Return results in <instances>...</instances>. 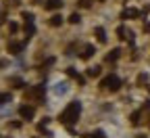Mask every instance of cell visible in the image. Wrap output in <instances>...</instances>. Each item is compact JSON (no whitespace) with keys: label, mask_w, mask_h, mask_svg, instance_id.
<instances>
[{"label":"cell","mask_w":150,"mask_h":138,"mask_svg":"<svg viewBox=\"0 0 150 138\" xmlns=\"http://www.w3.org/2000/svg\"><path fill=\"white\" fill-rule=\"evenodd\" d=\"M79 111H81V105L79 103H69V107L63 111L61 115V122L65 126H71L73 122H77V117H79Z\"/></svg>","instance_id":"obj_1"},{"label":"cell","mask_w":150,"mask_h":138,"mask_svg":"<svg viewBox=\"0 0 150 138\" xmlns=\"http://www.w3.org/2000/svg\"><path fill=\"white\" fill-rule=\"evenodd\" d=\"M102 86H104V88H108V90H112V92H115V90H119V86H121V80H119L117 75H108L106 80L102 82Z\"/></svg>","instance_id":"obj_2"},{"label":"cell","mask_w":150,"mask_h":138,"mask_svg":"<svg viewBox=\"0 0 150 138\" xmlns=\"http://www.w3.org/2000/svg\"><path fill=\"white\" fill-rule=\"evenodd\" d=\"M63 6V0H48V2L44 4V9H48V11H54V9H61Z\"/></svg>","instance_id":"obj_3"},{"label":"cell","mask_w":150,"mask_h":138,"mask_svg":"<svg viewBox=\"0 0 150 138\" xmlns=\"http://www.w3.org/2000/svg\"><path fill=\"white\" fill-rule=\"evenodd\" d=\"M19 113H21L23 117H27V119H29V117H33V107H27V105H23L21 109H19Z\"/></svg>","instance_id":"obj_4"},{"label":"cell","mask_w":150,"mask_h":138,"mask_svg":"<svg viewBox=\"0 0 150 138\" xmlns=\"http://www.w3.org/2000/svg\"><path fill=\"white\" fill-rule=\"evenodd\" d=\"M8 50H11L13 54H19V52L23 50V44H19V42H11V44H8Z\"/></svg>","instance_id":"obj_5"},{"label":"cell","mask_w":150,"mask_h":138,"mask_svg":"<svg viewBox=\"0 0 150 138\" xmlns=\"http://www.w3.org/2000/svg\"><path fill=\"white\" fill-rule=\"evenodd\" d=\"M140 15V11H136V9H127V11H123V19H127V17H138Z\"/></svg>","instance_id":"obj_6"},{"label":"cell","mask_w":150,"mask_h":138,"mask_svg":"<svg viewBox=\"0 0 150 138\" xmlns=\"http://www.w3.org/2000/svg\"><path fill=\"white\" fill-rule=\"evenodd\" d=\"M61 23H63V17H61V15H52V17H50V25L56 27V25H61Z\"/></svg>","instance_id":"obj_7"},{"label":"cell","mask_w":150,"mask_h":138,"mask_svg":"<svg viewBox=\"0 0 150 138\" xmlns=\"http://www.w3.org/2000/svg\"><path fill=\"white\" fill-rule=\"evenodd\" d=\"M92 52H94V46H90V44H88V46L83 48V52H81V56H83V59H90V56H92Z\"/></svg>","instance_id":"obj_8"},{"label":"cell","mask_w":150,"mask_h":138,"mask_svg":"<svg viewBox=\"0 0 150 138\" xmlns=\"http://www.w3.org/2000/svg\"><path fill=\"white\" fill-rule=\"evenodd\" d=\"M96 36H98V42H106V36H104L102 27H96Z\"/></svg>","instance_id":"obj_9"},{"label":"cell","mask_w":150,"mask_h":138,"mask_svg":"<svg viewBox=\"0 0 150 138\" xmlns=\"http://www.w3.org/2000/svg\"><path fill=\"white\" fill-rule=\"evenodd\" d=\"M119 52H121V50H119V48H115V50H112V52L106 56V61H117V59H119Z\"/></svg>","instance_id":"obj_10"},{"label":"cell","mask_w":150,"mask_h":138,"mask_svg":"<svg viewBox=\"0 0 150 138\" xmlns=\"http://www.w3.org/2000/svg\"><path fill=\"white\" fill-rule=\"evenodd\" d=\"M117 34H119V38H129V36H131V34H127V29H125V27H119V29H117Z\"/></svg>","instance_id":"obj_11"},{"label":"cell","mask_w":150,"mask_h":138,"mask_svg":"<svg viewBox=\"0 0 150 138\" xmlns=\"http://www.w3.org/2000/svg\"><path fill=\"white\" fill-rule=\"evenodd\" d=\"M88 75H100V67H92V69H88Z\"/></svg>","instance_id":"obj_12"},{"label":"cell","mask_w":150,"mask_h":138,"mask_svg":"<svg viewBox=\"0 0 150 138\" xmlns=\"http://www.w3.org/2000/svg\"><path fill=\"white\" fill-rule=\"evenodd\" d=\"M23 19H25V23H33V15L31 13H23Z\"/></svg>","instance_id":"obj_13"},{"label":"cell","mask_w":150,"mask_h":138,"mask_svg":"<svg viewBox=\"0 0 150 138\" xmlns=\"http://www.w3.org/2000/svg\"><path fill=\"white\" fill-rule=\"evenodd\" d=\"M11 101V94H0V105H4Z\"/></svg>","instance_id":"obj_14"},{"label":"cell","mask_w":150,"mask_h":138,"mask_svg":"<svg viewBox=\"0 0 150 138\" xmlns=\"http://www.w3.org/2000/svg\"><path fill=\"white\" fill-rule=\"evenodd\" d=\"M33 31H35V29H33V23H25V34H29V36H31Z\"/></svg>","instance_id":"obj_15"},{"label":"cell","mask_w":150,"mask_h":138,"mask_svg":"<svg viewBox=\"0 0 150 138\" xmlns=\"http://www.w3.org/2000/svg\"><path fill=\"white\" fill-rule=\"evenodd\" d=\"M69 21H71V23H79V15H77V13H73V15L69 17Z\"/></svg>","instance_id":"obj_16"},{"label":"cell","mask_w":150,"mask_h":138,"mask_svg":"<svg viewBox=\"0 0 150 138\" xmlns=\"http://www.w3.org/2000/svg\"><path fill=\"white\" fill-rule=\"evenodd\" d=\"M13 84H15V88H21L23 86V82L19 80V77H13Z\"/></svg>","instance_id":"obj_17"},{"label":"cell","mask_w":150,"mask_h":138,"mask_svg":"<svg viewBox=\"0 0 150 138\" xmlns=\"http://www.w3.org/2000/svg\"><path fill=\"white\" fill-rule=\"evenodd\" d=\"M138 117H140V113H134V115H131V124H138V122H140Z\"/></svg>","instance_id":"obj_18"},{"label":"cell","mask_w":150,"mask_h":138,"mask_svg":"<svg viewBox=\"0 0 150 138\" xmlns=\"http://www.w3.org/2000/svg\"><path fill=\"white\" fill-rule=\"evenodd\" d=\"M8 27H11V31H17V29H19V25H17V23H11Z\"/></svg>","instance_id":"obj_19"},{"label":"cell","mask_w":150,"mask_h":138,"mask_svg":"<svg viewBox=\"0 0 150 138\" xmlns=\"http://www.w3.org/2000/svg\"><path fill=\"white\" fill-rule=\"evenodd\" d=\"M35 2H40V0H35Z\"/></svg>","instance_id":"obj_20"}]
</instances>
